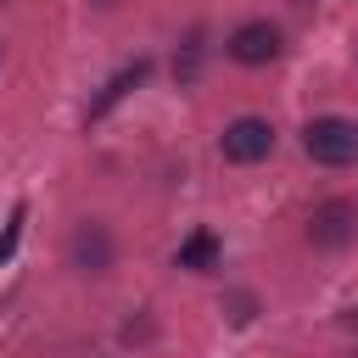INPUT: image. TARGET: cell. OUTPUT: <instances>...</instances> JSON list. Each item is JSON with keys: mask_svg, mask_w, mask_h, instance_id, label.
<instances>
[{"mask_svg": "<svg viewBox=\"0 0 358 358\" xmlns=\"http://www.w3.org/2000/svg\"><path fill=\"white\" fill-rule=\"evenodd\" d=\"M73 268L78 274H112V263H117V241H112V229L101 224V218H84L78 229H73Z\"/></svg>", "mask_w": 358, "mask_h": 358, "instance_id": "5", "label": "cell"}, {"mask_svg": "<svg viewBox=\"0 0 358 358\" xmlns=\"http://www.w3.org/2000/svg\"><path fill=\"white\" fill-rule=\"evenodd\" d=\"M0 62H6V45H0Z\"/></svg>", "mask_w": 358, "mask_h": 358, "instance_id": "11", "label": "cell"}, {"mask_svg": "<svg viewBox=\"0 0 358 358\" xmlns=\"http://www.w3.org/2000/svg\"><path fill=\"white\" fill-rule=\"evenodd\" d=\"M218 151H224V162H263L268 151H274V123L268 117H235L224 134H218Z\"/></svg>", "mask_w": 358, "mask_h": 358, "instance_id": "2", "label": "cell"}, {"mask_svg": "<svg viewBox=\"0 0 358 358\" xmlns=\"http://www.w3.org/2000/svg\"><path fill=\"white\" fill-rule=\"evenodd\" d=\"M224 56H229V62H241V67H268V62L280 56V28H274L268 17L241 22V28L224 39Z\"/></svg>", "mask_w": 358, "mask_h": 358, "instance_id": "4", "label": "cell"}, {"mask_svg": "<svg viewBox=\"0 0 358 358\" xmlns=\"http://www.w3.org/2000/svg\"><path fill=\"white\" fill-rule=\"evenodd\" d=\"M22 218H28V201L11 207V224H6V235H0V263H11V252H17V241H22Z\"/></svg>", "mask_w": 358, "mask_h": 358, "instance_id": "8", "label": "cell"}, {"mask_svg": "<svg viewBox=\"0 0 358 358\" xmlns=\"http://www.w3.org/2000/svg\"><path fill=\"white\" fill-rule=\"evenodd\" d=\"M90 6H101V11H112V6H123V0H90Z\"/></svg>", "mask_w": 358, "mask_h": 358, "instance_id": "10", "label": "cell"}, {"mask_svg": "<svg viewBox=\"0 0 358 358\" xmlns=\"http://www.w3.org/2000/svg\"><path fill=\"white\" fill-rule=\"evenodd\" d=\"M252 308H257V302H252V291H235V296H229V319H235V324H246V319H252Z\"/></svg>", "mask_w": 358, "mask_h": 358, "instance_id": "9", "label": "cell"}, {"mask_svg": "<svg viewBox=\"0 0 358 358\" xmlns=\"http://www.w3.org/2000/svg\"><path fill=\"white\" fill-rule=\"evenodd\" d=\"M352 235H358V207H352L347 196H330V201H319V207L308 213V241H313V246L336 252V246H347Z\"/></svg>", "mask_w": 358, "mask_h": 358, "instance_id": "3", "label": "cell"}, {"mask_svg": "<svg viewBox=\"0 0 358 358\" xmlns=\"http://www.w3.org/2000/svg\"><path fill=\"white\" fill-rule=\"evenodd\" d=\"M302 151L319 162V168H347V162H358V123L352 117H313L308 129H302Z\"/></svg>", "mask_w": 358, "mask_h": 358, "instance_id": "1", "label": "cell"}, {"mask_svg": "<svg viewBox=\"0 0 358 358\" xmlns=\"http://www.w3.org/2000/svg\"><path fill=\"white\" fill-rule=\"evenodd\" d=\"M179 268H196V274H207L213 263H218V235L213 229H190V241L179 246V257H173Z\"/></svg>", "mask_w": 358, "mask_h": 358, "instance_id": "7", "label": "cell"}, {"mask_svg": "<svg viewBox=\"0 0 358 358\" xmlns=\"http://www.w3.org/2000/svg\"><path fill=\"white\" fill-rule=\"evenodd\" d=\"M145 78H151V62H145V56H140V62H129V67H117V73L101 84V95L90 101V112H84V117H106V112H112L117 101H129V95H134Z\"/></svg>", "mask_w": 358, "mask_h": 358, "instance_id": "6", "label": "cell"}]
</instances>
